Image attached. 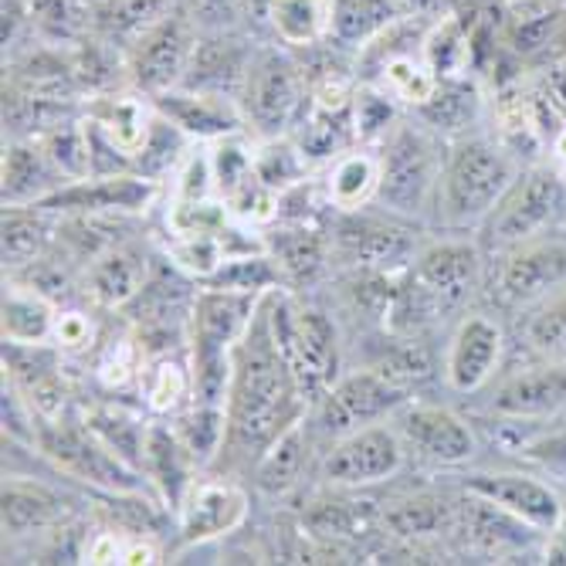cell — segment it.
<instances>
[{
    "mask_svg": "<svg viewBox=\"0 0 566 566\" xmlns=\"http://www.w3.org/2000/svg\"><path fill=\"white\" fill-rule=\"evenodd\" d=\"M323 441L316 438L308 415L289 428L254 465L248 485L259 505L272 509H292L302 495H308L319 485V461H323Z\"/></svg>",
    "mask_w": 566,
    "mask_h": 566,
    "instance_id": "cell-20",
    "label": "cell"
},
{
    "mask_svg": "<svg viewBox=\"0 0 566 566\" xmlns=\"http://www.w3.org/2000/svg\"><path fill=\"white\" fill-rule=\"evenodd\" d=\"M55 479V475H51ZM51 479H38L18 469H4L0 485V526H4V563H21L24 553L72 523L85 512L82 495L72 485H55Z\"/></svg>",
    "mask_w": 566,
    "mask_h": 566,
    "instance_id": "cell-16",
    "label": "cell"
},
{
    "mask_svg": "<svg viewBox=\"0 0 566 566\" xmlns=\"http://www.w3.org/2000/svg\"><path fill=\"white\" fill-rule=\"evenodd\" d=\"M59 308L41 292L4 279V313H0V336L4 343H21V346H38L51 343L59 323Z\"/></svg>",
    "mask_w": 566,
    "mask_h": 566,
    "instance_id": "cell-36",
    "label": "cell"
},
{
    "mask_svg": "<svg viewBox=\"0 0 566 566\" xmlns=\"http://www.w3.org/2000/svg\"><path fill=\"white\" fill-rule=\"evenodd\" d=\"M174 126H180L193 143H218L224 136L244 133V116L234 98L208 95V92H190V88H170L153 98Z\"/></svg>",
    "mask_w": 566,
    "mask_h": 566,
    "instance_id": "cell-31",
    "label": "cell"
},
{
    "mask_svg": "<svg viewBox=\"0 0 566 566\" xmlns=\"http://www.w3.org/2000/svg\"><path fill=\"white\" fill-rule=\"evenodd\" d=\"M193 400H197V384H193V367H190L187 349L146 359L139 403L146 407L149 418H174Z\"/></svg>",
    "mask_w": 566,
    "mask_h": 566,
    "instance_id": "cell-34",
    "label": "cell"
},
{
    "mask_svg": "<svg viewBox=\"0 0 566 566\" xmlns=\"http://www.w3.org/2000/svg\"><path fill=\"white\" fill-rule=\"evenodd\" d=\"M308 397L302 394L289 359L282 356L269 305L262 298L259 313L234 346L231 380L224 394V441L208 472L248 482L265 451L308 415Z\"/></svg>",
    "mask_w": 566,
    "mask_h": 566,
    "instance_id": "cell-1",
    "label": "cell"
},
{
    "mask_svg": "<svg viewBox=\"0 0 566 566\" xmlns=\"http://www.w3.org/2000/svg\"><path fill=\"white\" fill-rule=\"evenodd\" d=\"M421 59L438 78L475 75V44L465 18L458 11H444L441 18H434L421 44Z\"/></svg>",
    "mask_w": 566,
    "mask_h": 566,
    "instance_id": "cell-40",
    "label": "cell"
},
{
    "mask_svg": "<svg viewBox=\"0 0 566 566\" xmlns=\"http://www.w3.org/2000/svg\"><path fill=\"white\" fill-rule=\"evenodd\" d=\"M410 397H418V394L397 384L394 377H387L380 367L346 364L336 384L308 407V424H313L316 438L326 448L343 434H353L367 424L390 421Z\"/></svg>",
    "mask_w": 566,
    "mask_h": 566,
    "instance_id": "cell-15",
    "label": "cell"
},
{
    "mask_svg": "<svg viewBox=\"0 0 566 566\" xmlns=\"http://www.w3.org/2000/svg\"><path fill=\"white\" fill-rule=\"evenodd\" d=\"M254 174L265 187L275 193L308 180L316 170L305 160V153L292 136H275V139H254Z\"/></svg>",
    "mask_w": 566,
    "mask_h": 566,
    "instance_id": "cell-47",
    "label": "cell"
},
{
    "mask_svg": "<svg viewBox=\"0 0 566 566\" xmlns=\"http://www.w3.org/2000/svg\"><path fill=\"white\" fill-rule=\"evenodd\" d=\"M88 4H92V0H88Z\"/></svg>",
    "mask_w": 566,
    "mask_h": 566,
    "instance_id": "cell-55",
    "label": "cell"
},
{
    "mask_svg": "<svg viewBox=\"0 0 566 566\" xmlns=\"http://www.w3.org/2000/svg\"><path fill=\"white\" fill-rule=\"evenodd\" d=\"M308 102L305 75L298 55L279 41H262L248 69L238 109L244 116V133L251 139L292 136Z\"/></svg>",
    "mask_w": 566,
    "mask_h": 566,
    "instance_id": "cell-11",
    "label": "cell"
},
{
    "mask_svg": "<svg viewBox=\"0 0 566 566\" xmlns=\"http://www.w3.org/2000/svg\"><path fill=\"white\" fill-rule=\"evenodd\" d=\"M259 44L262 41L251 38L248 31H208V34H197L193 55L187 62L180 88L224 95V98L238 102Z\"/></svg>",
    "mask_w": 566,
    "mask_h": 566,
    "instance_id": "cell-25",
    "label": "cell"
},
{
    "mask_svg": "<svg viewBox=\"0 0 566 566\" xmlns=\"http://www.w3.org/2000/svg\"><path fill=\"white\" fill-rule=\"evenodd\" d=\"M512 359V326L485 302L465 308L441 346V387L451 400L469 403L485 394Z\"/></svg>",
    "mask_w": 566,
    "mask_h": 566,
    "instance_id": "cell-10",
    "label": "cell"
},
{
    "mask_svg": "<svg viewBox=\"0 0 566 566\" xmlns=\"http://www.w3.org/2000/svg\"><path fill=\"white\" fill-rule=\"evenodd\" d=\"M333 0H275L269 14V38L302 51L329 38Z\"/></svg>",
    "mask_w": 566,
    "mask_h": 566,
    "instance_id": "cell-42",
    "label": "cell"
},
{
    "mask_svg": "<svg viewBox=\"0 0 566 566\" xmlns=\"http://www.w3.org/2000/svg\"><path fill=\"white\" fill-rule=\"evenodd\" d=\"M265 295L269 292H228V289L200 285L190 313V336H187L197 400L224 403L234 346L251 326Z\"/></svg>",
    "mask_w": 566,
    "mask_h": 566,
    "instance_id": "cell-5",
    "label": "cell"
},
{
    "mask_svg": "<svg viewBox=\"0 0 566 566\" xmlns=\"http://www.w3.org/2000/svg\"><path fill=\"white\" fill-rule=\"evenodd\" d=\"M448 139L438 136L415 113H403L400 123L377 146L380 153V190L377 208L431 228L438 180L444 167Z\"/></svg>",
    "mask_w": 566,
    "mask_h": 566,
    "instance_id": "cell-4",
    "label": "cell"
},
{
    "mask_svg": "<svg viewBox=\"0 0 566 566\" xmlns=\"http://www.w3.org/2000/svg\"><path fill=\"white\" fill-rule=\"evenodd\" d=\"M88 397H113V400H136L139 403V384L146 370V349L136 339V333L126 326L123 316L113 319L106 339L95 349V356L82 367Z\"/></svg>",
    "mask_w": 566,
    "mask_h": 566,
    "instance_id": "cell-28",
    "label": "cell"
},
{
    "mask_svg": "<svg viewBox=\"0 0 566 566\" xmlns=\"http://www.w3.org/2000/svg\"><path fill=\"white\" fill-rule=\"evenodd\" d=\"M323 193L333 211H359L377 203L380 153L377 146H353L319 170Z\"/></svg>",
    "mask_w": 566,
    "mask_h": 566,
    "instance_id": "cell-33",
    "label": "cell"
},
{
    "mask_svg": "<svg viewBox=\"0 0 566 566\" xmlns=\"http://www.w3.org/2000/svg\"><path fill=\"white\" fill-rule=\"evenodd\" d=\"M41 465L72 485L78 495L85 492H149L143 472L102 441L95 438L78 415L59 418V421H38V438L31 448Z\"/></svg>",
    "mask_w": 566,
    "mask_h": 566,
    "instance_id": "cell-6",
    "label": "cell"
},
{
    "mask_svg": "<svg viewBox=\"0 0 566 566\" xmlns=\"http://www.w3.org/2000/svg\"><path fill=\"white\" fill-rule=\"evenodd\" d=\"M180 8L200 34L208 31H244L241 28V0H180Z\"/></svg>",
    "mask_w": 566,
    "mask_h": 566,
    "instance_id": "cell-53",
    "label": "cell"
},
{
    "mask_svg": "<svg viewBox=\"0 0 566 566\" xmlns=\"http://www.w3.org/2000/svg\"><path fill=\"white\" fill-rule=\"evenodd\" d=\"M526 164L489 129L448 139L431 231L475 234Z\"/></svg>",
    "mask_w": 566,
    "mask_h": 566,
    "instance_id": "cell-2",
    "label": "cell"
},
{
    "mask_svg": "<svg viewBox=\"0 0 566 566\" xmlns=\"http://www.w3.org/2000/svg\"><path fill=\"white\" fill-rule=\"evenodd\" d=\"M0 14H4L0 18V44H4V59L21 48H28L31 41H38L28 0H4V11Z\"/></svg>",
    "mask_w": 566,
    "mask_h": 566,
    "instance_id": "cell-54",
    "label": "cell"
},
{
    "mask_svg": "<svg viewBox=\"0 0 566 566\" xmlns=\"http://www.w3.org/2000/svg\"><path fill=\"white\" fill-rule=\"evenodd\" d=\"M329 254L336 272H403L415 262L418 248L431 228L403 221L377 203L359 211H333L329 224Z\"/></svg>",
    "mask_w": 566,
    "mask_h": 566,
    "instance_id": "cell-9",
    "label": "cell"
},
{
    "mask_svg": "<svg viewBox=\"0 0 566 566\" xmlns=\"http://www.w3.org/2000/svg\"><path fill=\"white\" fill-rule=\"evenodd\" d=\"M139 472H143L149 492L157 495L177 520L190 485L200 479L203 469L197 465V458L190 454V448L180 441V434L174 431V424L167 418H149Z\"/></svg>",
    "mask_w": 566,
    "mask_h": 566,
    "instance_id": "cell-27",
    "label": "cell"
},
{
    "mask_svg": "<svg viewBox=\"0 0 566 566\" xmlns=\"http://www.w3.org/2000/svg\"><path fill=\"white\" fill-rule=\"evenodd\" d=\"M292 139L305 153L313 170H323L333 164L339 153L356 146V126H353V106L326 109V106H305L298 126L292 129Z\"/></svg>",
    "mask_w": 566,
    "mask_h": 566,
    "instance_id": "cell-37",
    "label": "cell"
},
{
    "mask_svg": "<svg viewBox=\"0 0 566 566\" xmlns=\"http://www.w3.org/2000/svg\"><path fill=\"white\" fill-rule=\"evenodd\" d=\"M407 465L410 454L403 438L390 421H380L326 444L319 461V485H343V489L390 485L397 475H403Z\"/></svg>",
    "mask_w": 566,
    "mask_h": 566,
    "instance_id": "cell-19",
    "label": "cell"
},
{
    "mask_svg": "<svg viewBox=\"0 0 566 566\" xmlns=\"http://www.w3.org/2000/svg\"><path fill=\"white\" fill-rule=\"evenodd\" d=\"M265 251L289 292H319L333 275L326 224H269L262 228Z\"/></svg>",
    "mask_w": 566,
    "mask_h": 566,
    "instance_id": "cell-26",
    "label": "cell"
},
{
    "mask_svg": "<svg viewBox=\"0 0 566 566\" xmlns=\"http://www.w3.org/2000/svg\"><path fill=\"white\" fill-rule=\"evenodd\" d=\"M265 305L282 356L308 403H316L346 370V336L339 319L316 292L272 289Z\"/></svg>",
    "mask_w": 566,
    "mask_h": 566,
    "instance_id": "cell-3",
    "label": "cell"
},
{
    "mask_svg": "<svg viewBox=\"0 0 566 566\" xmlns=\"http://www.w3.org/2000/svg\"><path fill=\"white\" fill-rule=\"evenodd\" d=\"M174 8L177 0H92L88 34L119 48L126 55V48Z\"/></svg>",
    "mask_w": 566,
    "mask_h": 566,
    "instance_id": "cell-35",
    "label": "cell"
},
{
    "mask_svg": "<svg viewBox=\"0 0 566 566\" xmlns=\"http://www.w3.org/2000/svg\"><path fill=\"white\" fill-rule=\"evenodd\" d=\"M407 109L397 98H390L380 85H359L353 98V126L356 146H380L384 136L400 123Z\"/></svg>",
    "mask_w": 566,
    "mask_h": 566,
    "instance_id": "cell-49",
    "label": "cell"
},
{
    "mask_svg": "<svg viewBox=\"0 0 566 566\" xmlns=\"http://www.w3.org/2000/svg\"><path fill=\"white\" fill-rule=\"evenodd\" d=\"M200 285L228 289V292H272L282 289V275L269 251H251V254H231V259H224V265Z\"/></svg>",
    "mask_w": 566,
    "mask_h": 566,
    "instance_id": "cell-52",
    "label": "cell"
},
{
    "mask_svg": "<svg viewBox=\"0 0 566 566\" xmlns=\"http://www.w3.org/2000/svg\"><path fill=\"white\" fill-rule=\"evenodd\" d=\"M415 116L444 139L479 133L485 129V119H489V85L479 75L438 78L434 95L421 109H415Z\"/></svg>",
    "mask_w": 566,
    "mask_h": 566,
    "instance_id": "cell-29",
    "label": "cell"
},
{
    "mask_svg": "<svg viewBox=\"0 0 566 566\" xmlns=\"http://www.w3.org/2000/svg\"><path fill=\"white\" fill-rule=\"evenodd\" d=\"M400 18L410 14H403L397 0H333L329 38L349 51H359Z\"/></svg>",
    "mask_w": 566,
    "mask_h": 566,
    "instance_id": "cell-41",
    "label": "cell"
},
{
    "mask_svg": "<svg viewBox=\"0 0 566 566\" xmlns=\"http://www.w3.org/2000/svg\"><path fill=\"white\" fill-rule=\"evenodd\" d=\"M167 421L174 424L180 441L190 448L197 465L208 472L214 465L218 451H221V441H224V403L193 400L190 407H184L180 415H174Z\"/></svg>",
    "mask_w": 566,
    "mask_h": 566,
    "instance_id": "cell-45",
    "label": "cell"
},
{
    "mask_svg": "<svg viewBox=\"0 0 566 566\" xmlns=\"http://www.w3.org/2000/svg\"><path fill=\"white\" fill-rule=\"evenodd\" d=\"M566 289V228L512 244L489 259L482 302L509 323Z\"/></svg>",
    "mask_w": 566,
    "mask_h": 566,
    "instance_id": "cell-8",
    "label": "cell"
},
{
    "mask_svg": "<svg viewBox=\"0 0 566 566\" xmlns=\"http://www.w3.org/2000/svg\"><path fill=\"white\" fill-rule=\"evenodd\" d=\"M254 505L259 502H254V492L248 482L200 472V479L190 485L177 512L174 539L167 546V563L180 559L190 549L234 539L238 533H244V526H251Z\"/></svg>",
    "mask_w": 566,
    "mask_h": 566,
    "instance_id": "cell-18",
    "label": "cell"
},
{
    "mask_svg": "<svg viewBox=\"0 0 566 566\" xmlns=\"http://www.w3.org/2000/svg\"><path fill=\"white\" fill-rule=\"evenodd\" d=\"M512 326V356L566 359V289L530 313L516 316Z\"/></svg>",
    "mask_w": 566,
    "mask_h": 566,
    "instance_id": "cell-39",
    "label": "cell"
},
{
    "mask_svg": "<svg viewBox=\"0 0 566 566\" xmlns=\"http://www.w3.org/2000/svg\"><path fill=\"white\" fill-rule=\"evenodd\" d=\"M367 85H380L390 98L400 102V106H403L407 113H415V109H421L424 102L434 95L438 75L428 69V62H424L421 55H397V59H390V62L377 72V78L367 82Z\"/></svg>",
    "mask_w": 566,
    "mask_h": 566,
    "instance_id": "cell-48",
    "label": "cell"
},
{
    "mask_svg": "<svg viewBox=\"0 0 566 566\" xmlns=\"http://www.w3.org/2000/svg\"><path fill=\"white\" fill-rule=\"evenodd\" d=\"M407 454L424 472H461L482 458V431L465 407L434 397H410L390 418Z\"/></svg>",
    "mask_w": 566,
    "mask_h": 566,
    "instance_id": "cell-12",
    "label": "cell"
},
{
    "mask_svg": "<svg viewBox=\"0 0 566 566\" xmlns=\"http://www.w3.org/2000/svg\"><path fill=\"white\" fill-rule=\"evenodd\" d=\"M62 214L41 208V203H11L4 208V272L21 269L44 254L59 238Z\"/></svg>",
    "mask_w": 566,
    "mask_h": 566,
    "instance_id": "cell-38",
    "label": "cell"
},
{
    "mask_svg": "<svg viewBox=\"0 0 566 566\" xmlns=\"http://www.w3.org/2000/svg\"><path fill=\"white\" fill-rule=\"evenodd\" d=\"M85 113V109H82ZM44 153L51 157L62 170L65 180H82V177H92V164H88V133H85V119L75 116V119H65L59 126H51L48 133L34 136Z\"/></svg>",
    "mask_w": 566,
    "mask_h": 566,
    "instance_id": "cell-51",
    "label": "cell"
},
{
    "mask_svg": "<svg viewBox=\"0 0 566 566\" xmlns=\"http://www.w3.org/2000/svg\"><path fill=\"white\" fill-rule=\"evenodd\" d=\"M461 407L475 418L523 424L566 418V359L512 356L495 384Z\"/></svg>",
    "mask_w": 566,
    "mask_h": 566,
    "instance_id": "cell-14",
    "label": "cell"
},
{
    "mask_svg": "<svg viewBox=\"0 0 566 566\" xmlns=\"http://www.w3.org/2000/svg\"><path fill=\"white\" fill-rule=\"evenodd\" d=\"M69 180L51 164L38 139H4V160H0V200L11 203H38L51 197Z\"/></svg>",
    "mask_w": 566,
    "mask_h": 566,
    "instance_id": "cell-32",
    "label": "cell"
},
{
    "mask_svg": "<svg viewBox=\"0 0 566 566\" xmlns=\"http://www.w3.org/2000/svg\"><path fill=\"white\" fill-rule=\"evenodd\" d=\"M193 149V139L174 126L160 109H157V119H153V129L143 143V149L136 153L133 160V174L153 180V184H170V177L177 174V167L187 160V153Z\"/></svg>",
    "mask_w": 566,
    "mask_h": 566,
    "instance_id": "cell-44",
    "label": "cell"
},
{
    "mask_svg": "<svg viewBox=\"0 0 566 566\" xmlns=\"http://www.w3.org/2000/svg\"><path fill=\"white\" fill-rule=\"evenodd\" d=\"M197 28L187 18V11L177 8L167 11L157 24L146 28L129 48H126V82L129 88L157 98L170 88L180 85L187 62L193 55V44H197Z\"/></svg>",
    "mask_w": 566,
    "mask_h": 566,
    "instance_id": "cell-21",
    "label": "cell"
},
{
    "mask_svg": "<svg viewBox=\"0 0 566 566\" xmlns=\"http://www.w3.org/2000/svg\"><path fill=\"white\" fill-rule=\"evenodd\" d=\"M451 479L461 489L492 499L495 505H502L505 512H512V516L530 523L546 539L556 533V526L563 520V509H566L563 489L526 465H520V469H475L472 465V469L451 472Z\"/></svg>",
    "mask_w": 566,
    "mask_h": 566,
    "instance_id": "cell-22",
    "label": "cell"
},
{
    "mask_svg": "<svg viewBox=\"0 0 566 566\" xmlns=\"http://www.w3.org/2000/svg\"><path fill=\"white\" fill-rule=\"evenodd\" d=\"M157 254H160L157 234L129 238L109 248L106 254H98L95 262L82 269V302L95 305L98 313L119 316L146 285Z\"/></svg>",
    "mask_w": 566,
    "mask_h": 566,
    "instance_id": "cell-23",
    "label": "cell"
},
{
    "mask_svg": "<svg viewBox=\"0 0 566 566\" xmlns=\"http://www.w3.org/2000/svg\"><path fill=\"white\" fill-rule=\"evenodd\" d=\"M157 241L167 259L197 282H208L228 259L221 234L211 231H174V234H157Z\"/></svg>",
    "mask_w": 566,
    "mask_h": 566,
    "instance_id": "cell-46",
    "label": "cell"
},
{
    "mask_svg": "<svg viewBox=\"0 0 566 566\" xmlns=\"http://www.w3.org/2000/svg\"><path fill=\"white\" fill-rule=\"evenodd\" d=\"M113 319L116 316L98 313V308L88 305V302L62 305L59 308V323H55V336H51V343H55L72 359V364L85 367L88 359L95 356V349L102 346V339H106Z\"/></svg>",
    "mask_w": 566,
    "mask_h": 566,
    "instance_id": "cell-43",
    "label": "cell"
},
{
    "mask_svg": "<svg viewBox=\"0 0 566 566\" xmlns=\"http://www.w3.org/2000/svg\"><path fill=\"white\" fill-rule=\"evenodd\" d=\"M489 275V254L475 234L465 231H431L418 248L407 279L424 302L451 326L465 308L482 302Z\"/></svg>",
    "mask_w": 566,
    "mask_h": 566,
    "instance_id": "cell-7",
    "label": "cell"
},
{
    "mask_svg": "<svg viewBox=\"0 0 566 566\" xmlns=\"http://www.w3.org/2000/svg\"><path fill=\"white\" fill-rule=\"evenodd\" d=\"M451 549L458 563H543L546 536L492 499L461 489Z\"/></svg>",
    "mask_w": 566,
    "mask_h": 566,
    "instance_id": "cell-17",
    "label": "cell"
},
{
    "mask_svg": "<svg viewBox=\"0 0 566 566\" xmlns=\"http://www.w3.org/2000/svg\"><path fill=\"white\" fill-rule=\"evenodd\" d=\"M563 228H566V180L549 160H543L520 170V177L502 193V200L485 218V224L475 231V238L492 259V254L512 244Z\"/></svg>",
    "mask_w": 566,
    "mask_h": 566,
    "instance_id": "cell-13",
    "label": "cell"
},
{
    "mask_svg": "<svg viewBox=\"0 0 566 566\" xmlns=\"http://www.w3.org/2000/svg\"><path fill=\"white\" fill-rule=\"evenodd\" d=\"M85 119L133 164L153 129V119H157V106H153L149 95L126 85L106 95L85 98Z\"/></svg>",
    "mask_w": 566,
    "mask_h": 566,
    "instance_id": "cell-30",
    "label": "cell"
},
{
    "mask_svg": "<svg viewBox=\"0 0 566 566\" xmlns=\"http://www.w3.org/2000/svg\"><path fill=\"white\" fill-rule=\"evenodd\" d=\"M41 41L75 44L88 34V0H28Z\"/></svg>",
    "mask_w": 566,
    "mask_h": 566,
    "instance_id": "cell-50",
    "label": "cell"
},
{
    "mask_svg": "<svg viewBox=\"0 0 566 566\" xmlns=\"http://www.w3.org/2000/svg\"><path fill=\"white\" fill-rule=\"evenodd\" d=\"M164 184H153L139 174H113V177H82L69 180L51 197L38 200L41 208L55 214H143L160 208Z\"/></svg>",
    "mask_w": 566,
    "mask_h": 566,
    "instance_id": "cell-24",
    "label": "cell"
}]
</instances>
